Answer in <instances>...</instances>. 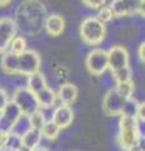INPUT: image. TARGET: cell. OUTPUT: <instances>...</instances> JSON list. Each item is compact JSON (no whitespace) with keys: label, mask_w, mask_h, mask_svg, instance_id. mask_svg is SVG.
Segmentation results:
<instances>
[{"label":"cell","mask_w":145,"mask_h":151,"mask_svg":"<svg viewBox=\"0 0 145 151\" xmlns=\"http://www.w3.org/2000/svg\"><path fill=\"white\" fill-rule=\"evenodd\" d=\"M118 141L121 149L125 151L134 144L141 141V134L139 130V121L136 117L131 116H121L119 122V135Z\"/></svg>","instance_id":"6da1fadb"},{"label":"cell","mask_w":145,"mask_h":151,"mask_svg":"<svg viewBox=\"0 0 145 151\" xmlns=\"http://www.w3.org/2000/svg\"><path fill=\"white\" fill-rule=\"evenodd\" d=\"M79 35L87 45H99L106 37L105 24L96 17H88L81 23Z\"/></svg>","instance_id":"7a4b0ae2"},{"label":"cell","mask_w":145,"mask_h":151,"mask_svg":"<svg viewBox=\"0 0 145 151\" xmlns=\"http://www.w3.org/2000/svg\"><path fill=\"white\" fill-rule=\"evenodd\" d=\"M12 101L20 108L22 113H25V115H30V113L40 110L38 102H37L35 94L33 92H30L27 87L17 88L13 94Z\"/></svg>","instance_id":"3957f363"},{"label":"cell","mask_w":145,"mask_h":151,"mask_svg":"<svg viewBox=\"0 0 145 151\" xmlns=\"http://www.w3.org/2000/svg\"><path fill=\"white\" fill-rule=\"evenodd\" d=\"M109 6L115 17L144 15V0H112Z\"/></svg>","instance_id":"277c9868"},{"label":"cell","mask_w":145,"mask_h":151,"mask_svg":"<svg viewBox=\"0 0 145 151\" xmlns=\"http://www.w3.org/2000/svg\"><path fill=\"white\" fill-rule=\"evenodd\" d=\"M40 68V57L35 50L25 49L18 55V74L30 76L39 72Z\"/></svg>","instance_id":"5b68a950"},{"label":"cell","mask_w":145,"mask_h":151,"mask_svg":"<svg viewBox=\"0 0 145 151\" xmlns=\"http://www.w3.org/2000/svg\"><path fill=\"white\" fill-rule=\"evenodd\" d=\"M126 98L116 92L115 88H111L105 94L102 101V111L107 116H121L126 105Z\"/></svg>","instance_id":"8992f818"},{"label":"cell","mask_w":145,"mask_h":151,"mask_svg":"<svg viewBox=\"0 0 145 151\" xmlns=\"http://www.w3.org/2000/svg\"><path fill=\"white\" fill-rule=\"evenodd\" d=\"M18 25L10 17L0 18V54L5 53L14 37H17Z\"/></svg>","instance_id":"52a82bcc"},{"label":"cell","mask_w":145,"mask_h":151,"mask_svg":"<svg viewBox=\"0 0 145 151\" xmlns=\"http://www.w3.org/2000/svg\"><path fill=\"white\" fill-rule=\"evenodd\" d=\"M86 67L88 72L93 76H101L109 68L107 54L104 49H93L88 53L86 58Z\"/></svg>","instance_id":"ba28073f"},{"label":"cell","mask_w":145,"mask_h":151,"mask_svg":"<svg viewBox=\"0 0 145 151\" xmlns=\"http://www.w3.org/2000/svg\"><path fill=\"white\" fill-rule=\"evenodd\" d=\"M106 54H107V63H109V68L111 69V72L129 65V53L123 45L111 47L106 52Z\"/></svg>","instance_id":"9c48e42d"},{"label":"cell","mask_w":145,"mask_h":151,"mask_svg":"<svg viewBox=\"0 0 145 151\" xmlns=\"http://www.w3.org/2000/svg\"><path fill=\"white\" fill-rule=\"evenodd\" d=\"M52 121L57 125L61 130L67 129L73 121V111L71 106L67 105H61L53 111Z\"/></svg>","instance_id":"30bf717a"},{"label":"cell","mask_w":145,"mask_h":151,"mask_svg":"<svg viewBox=\"0 0 145 151\" xmlns=\"http://www.w3.org/2000/svg\"><path fill=\"white\" fill-rule=\"evenodd\" d=\"M44 28L47 33L52 37H58L64 30V19L58 14L48 15L44 22Z\"/></svg>","instance_id":"8fae6325"},{"label":"cell","mask_w":145,"mask_h":151,"mask_svg":"<svg viewBox=\"0 0 145 151\" xmlns=\"http://www.w3.org/2000/svg\"><path fill=\"white\" fill-rule=\"evenodd\" d=\"M77 96H78V88L72 83L62 84L57 93V97L59 98L61 103L62 105H67V106H71L76 101Z\"/></svg>","instance_id":"7c38bea8"},{"label":"cell","mask_w":145,"mask_h":151,"mask_svg":"<svg viewBox=\"0 0 145 151\" xmlns=\"http://www.w3.org/2000/svg\"><path fill=\"white\" fill-rule=\"evenodd\" d=\"M20 139H22L23 150H25V151H33L37 147H39V145H40V141H42L40 130L30 129L29 131H27Z\"/></svg>","instance_id":"4fadbf2b"},{"label":"cell","mask_w":145,"mask_h":151,"mask_svg":"<svg viewBox=\"0 0 145 151\" xmlns=\"http://www.w3.org/2000/svg\"><path fill=\"white\" fill-rule=\"evenodd\" d=\"M35 98L39 105V108H48V107L54 106V102L57 100V94H56V92L52 88H49L47 86L42 91L35 93Z\"/></svg>","instance_id":"5bb4252c"},{"label":"cell","mask_w":145,"mask_h":151,"mask_svg":"<svg viewBox=\"0 0 145 151\" xmlns=\"http://www.w3.org/2000/svg\"><path fill=\"white\" fill-rule=\"evenodd\" d=\"M0 67H1L3 72H5L6 74H18V55L12 53V52L3 53Z\"/></svg>","instance_id":"9a60e30c"},{"label":"cell","mask_w":145,"mask_h":151,"mask_svg":"<svg viewBox=\"0 0 145 151\" xmlns=\"http://www.w3.org/2000/svg\"><path fill=\"white\" fill-rule=\"evenodd\" d=\"M48 84H47V79L44 77L43 73L37 72L34 74L28 76V81H27V88L29 89L30 92H33L34 94L37 92L42 91L43 88H45Z\"/></svg>","instance_id":"2e32d148"},{"label":"cell","mask_w":145,"mask_h":151,"mask_svg":"<svg viewBox=\"0 0 145 151\" xmlns=\"http://www.w3.org/2000/svg\"><path fill=\"white\" fill-rule=\"evenodd\" d=\"M30 129H32V126H30V121H29V115L22 113L19 116V119L13 124L10 132H13V134H15V135L22 137V136L24 135L27 131H29Z\"/></svg>","instance_id":"e0dca14e"},{"label":"cell","mask_w":145,"mask_h":151,"mask_svg":"<svg viewBox=\"0 0 145 151\" xmlns=\"http://www.w3.org/2000/svg\"><path fill=\"white\" fill-rule=\"evenodd\" d=\"M59 132H61V129L54 124L52 120L45 121L44 125L42 126V129H40L42 137H44L47 140H56L58 137Z\"/></svg>","instance_id":"ac0fdd59"},{"label":"cell","mask_w":145,"mask_h":151,"mask_svg":"<svg viewBox=\"0 0 145 151\" xmlns=\"http://www.w3.org/2000/svg\"><path fill=\"white\" fill-rule=\"evenodd\" d=\"M3 150L5 151H23V145H22V139L13 132H9L5 142L3 145Z\"/></svg>","instance_id":"d6986e66"},{"label":"cell","mask_w":145,"mask_h":151,"mask_svg":"<svg viewBox=\"0 0 145 151\" xmlns=\"http://www.w3.org/2000/svg\"><path fill=\"white\" fill-rule=\"evenodd\" d=\"M131 77H133V70L130 68V65H126V67H123L120 69L112 70V78H114L116 84L131 81Z\"/></svg>","instance_id":"ffe728a7"},{"label":"cell","mask_w":145,"mask_h":151,"mask_svg":"<svg viewBox=\"0 0 145 151\" xmlns=\"http://www.w3.org/2000/svg\"><path fill=\"white\" fill-rule=\"evenodd\" d=\"M116 92L119 94H121L123 97H125L126 100L129 98H133V93H134V83L133 81H129V82H124V83H118L116 84Z\"/></svg>","instance_id":"44dd1931"},{"label":"cell","mask_w":145,"mask_h":151,"mask_svg":"<svg viewBox=\"0 0 145 151\" xmlns=\"http://www.w3.org/2000/svg\"><path fill=\"white\" fill-rule=\"evenodd\" d=\"M9 48H10V50H9V52H12V53L19 55L20 53H23V52L27 49L25 39L23 37H14V39L12 40Z\"/></svg>","instance_id":"7402d4cb"},{"label":"cell","mask_w":145,"mask_h":151,"mask_svg":"<svg viewBox=\"0 0 145 151\" xmlns=\"http://www.w3.org/2000/svg\"><path fill=\"white\" fill-rule=\"evenodd\" d=\"M29 121H30L32 129L40 130L42 126H43L44 122H45V117L43 115V112H42L40 110H38V111H35V112L29 115Z\"/></svg>","instance_id":"603a6c76"},{"label":"cell","mask_w":145,"mask_h":151,"mask_svg":"<svg viewBox=\"0 0 145 151\" xmlns=\"http://www.w3.org/2000/svg\"><path fill=\"white\" fill-rule=\"evenodd\" d=\"M114 13H112L111 10V8L110 6H101L99 9V13H97V19L101 22V23H104V24H106V23H109L111 22L112 19H114Z\"/></svg>","instance_id":"cb8c5ba5"},{"label":"cell","mask_w":145,"mask_h":151,"mask_svg":"<svg viewBox=\"0 0 145 151\" xmlns=\"http://www.w3.org/2000/svg\"><path fill=\"white\" fill-rule=\"evenodd\" d=\"M82 3L86 6L92 8V9H100L101 6L105 5L106 0H82Z\"/></svg>","instance_id":"d4e9b609"},{"label":"cell","mask_w":145,"mask_h":151,"mask_svg":"<svg viewBox=\"0 0 145 151\" xmlns=\"http://www.w3.org/2000/svg\"><path fill=\"white\" fill-rule=\"evenodd\" d=\"M9 102V96L5 89L0 88V112L3 111V108L6 106V103Z\"/></svg>","instance_id":"484cf974"},{"label":"cell","mask_w":145,"mask_h":151,"mask_svg":"<svg viewBox=\"0 0 145 151\" xmlns=\"http://www.w3.org/2000/svg\"><path fill=\"white\" fill-rule=\"evenodd\" d=\"M136 120L138 121H143L145 120V105L143 103H138V110H136Z\"/></svg>","instance_id":"4316f807"},{"label":"cell","mask_w":145,"mask_h":151,"mask_svg":"<svg viewBox=\"0 0 145 151\" xmlns=\"http://www.w3.org/2000/svg\"><path fill=\"white\" fill-rule=\"evenodd\" d=\"M138 55H139V59L140 62L144 63L145 62V44L141 43L139 45V49H138Z\"/></svg>","instance_id":"83f0119b"},{"label":"cell","mask_w":145,"mask_h":151,"mask_svg":"<svg viewBox=\"0 0 145 151\" xmlns=\"http://www.w3.org/2000/svg\"><path fill=\"white\" fill-rule=\"evenodd\" d=\"M126 151H144V146H143V142L141 141H139V142L134 144L133 146H130V147L126 150Z\"/></svg>","instance_id":"f1b7e54d"},{"label":"cell","mask_w":145,"mask_h":151,"mask_svg":"<svg viewBox=\"0 0 145 151\" xmlns=\"http://www.w3.org/2000/svg\"><path fill=\"white\" fill-rule=\"evenodd\" d=\"M12 0H0V6H6L10 4Z\"/></svg>","instance_id":"f546056e"},{"label":"cell","mask_w":145,"mask_h":151,"mask_svg":"<svg viewBox=\"0 0 145 151\" xmlns=\"http://www.w3.org/2000/svg\"><path fill=\"white\" fill-rule=\"evenodd\" d=\"M33 151H49L48 149H45V147H40V146H39V147H37L35 150H33Z\"/></svg>","instance_id":"4dcf8cb0"}]
</instances>
